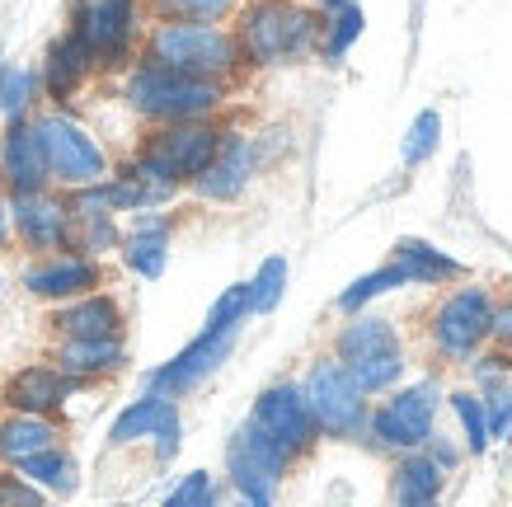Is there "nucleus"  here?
Segmentation results:
<instances>
[{"label": "nucleus", "mask_w": 512, "mask_h": 507, "mask_svg": "<svg viewBox=\"0 0 512 507\" xmlns=\"http://www.w3.org/2000/svg\"><path fill=\"white\" fill-rule=\"evenodd\" d=\"M442 484H447V470H442L428 451H409V456H400L395 475H390V503L395 507H437Z\"/></svg>", "instance_id": "obj_19"}, {"label": "nucleus", "mask_w": 512, "mask_h": 507, "mask_svg": "<svg viewBox=\"0 0 512 507\" xmlns=\"http://www.w3.org/2000/svg\"><path fill=\"white\" fill-rule=\"evenodd\" d=\"M76 390H80L76 376H66V371H57V367H24L5 381V395H0V400L10 404L15 414L43 418V414H52V409H62Z\"/></svg>", "instance_id": "obj_18"}, {"label": "nucleus", "mask_w": 512, "mask_h": 507, "mask_svg": "<svg viewBox=\"0 0 512 507\" xmlns=\"http://www.w3.org/2000/svg\"><path fill=\"white\" fill-rule=\"evenodd\" d=\"M320 33L325 24L315 10H301L292 0H259L240 15L235 47L249 66H292L320 47Z\"/></svg>", "instance_id": "obj_1"}, {"label": "nucleus", "mask_w": 512, "mask_h": 507, "mask_svg": "<svg viewBox=\"0 0 512 507\" xmlns=\"http://www.w3.org/2000/svg\"><path fill=\"white\" fill-rule=\"evenodd\" d=\"M231 507H259V503H249V498H235V503Z\"/></svg>", "instance_id": "obj_43"}, {"label": "nucleus", "mask_w": 512, "mask_h": 507, "mask_svg": "<svg viewBox=\"0 0 512 507\" xmlns=\"http://www.w3.org/2000/svg\"><path fill=\"white\" fill-rule=\"evenodd\" d=\"M301 395H306V409L315 418V432H325V437H362L367 432V395L348 381V371L325 357V362H315L306 385H301Z\"/></svg>", "instance_id": "obj_9"}, {"label": "nucleus", "mask_w": 512, "mask_h": 507, "mask_svg": "<svg viewBox=\"0 0 512 507\" xmlns=\"http://www.w3.org/2000/svg\"><path fill=\"white\" fill-rule=\"evenodd\" d=\"M390 263L404 273V287H442V282H461L466 277V263L442 254L428 240H400Z\"/></svg>", "instance_id": "obj_20"}, {"label": "nucleus", "mask_w": 512, "mask_h": 507, "mask_svg": "<svg viewBox=\"0 0 512 507\" xmlns=\"http://www.w3.org/2000/svg\"><path fill=\"white\" fill-rule=\"evenodd\" d=\"M52 324L66 338H118L123 334V306L104 292H90V296H76L66 310H57Z\"/></svg>", "instance_id": "obj_22"}, {"label": "nucleus", "mask_w": 512, "mask_h": 507, "mask_svg": "<svg viewBox=\"0 0 512 507\" xmlns=\"http://www.w3.org/2000/svg\"><path fill=\"white\" fill-rule=\"evenodd\" d=\"M249 287V315H268V310H278L282 292H287V259L273 254V259L259 263V273L245 282Z\"/></svg>", "instance_id": "obj_29"}, {"label": "nucleus", "mask_w": 512, "mask_h": 507, "mask_svg": "<svg viewBox=\"0 0 512 507\" xmlns=\"http://www.w3.org/2000/svg\"><path fill=\"white\" fill-rule=\"evenodd\" d=\"M57 446V428L47 418H33V414H10L0 423V461L5 465H24L33 456H43Z\"/></svg>", "instance_id": "obj_24"}, {"label": "nucleus", "mask_w": 512, "mask_h": 507, "mask_svg": "<svg viewBox=\"0 0 512 507\" xmlns=\"http://www.w3.org/2000/svg\"><path fill=\"white\" fill-rule=\"evenodd\" d=\"M489 324H494V296H489V287L470 282V287H456V292H447L437 301L428 334H433L437 353L461 367V362H470L489 343Z\"/></svg>", "instance_id": "obj_6"}, {"label": "nucleus", "mask_w": 512, "mask_h": 507, "mask_svg": "<svg viewBox=\"0 0 512 507\" xmlns=\"http://www.w3.org/2000/svg\"><path fill=\"white\" fill-rule=\"evenodd\" d=\"M24 287L38 301H76V296H90L99 287V263L90 254H52L24 273Z\"/></svg>", "instance_id": "obj_16"}, {"label": "nucleus", "mask_w": 512, "mask_h": 507, "mask_svg": "<svg viewBox=\"0 0 512 507\" xmlns=\"http://www.w3.org/2000/svg\"><path fill=\"white\" fill-rule=\"evenodd\" d=\"M249 174H254V146H249V137L245 132H221L217 155H212L207 169L193 179V188L212 202H231L245 193Z\"/></svg>", "instance_id": "obj_17"}, {"label": "nucleus", "mask_w": 512, "mask_h": 507, "mask_svg": "<svg viewBox=\"0 0 512 507\" xmlns=\"http://www.w3.org/2000/svg\"><path fill=\"white\" fill-rule=\"evenodd\" d=\"M123 263L137 277H160L170 263V226L165 221H141L123 240Z\"/></svg>", "instance_id": "obj_26"}, {"label": "nucleus", "mask_w": 512, "mask_h": 507, "mask_svg": "<svg viewBox=\"0 0 512 507\" xmlns=\"http://www.w3.org/2000/svg\"><path fill=\"white\" fill-rule=\"evenodd\" d=\"M33 132L43 141L47 179H57V184H66V188L104 184L109 160H104L99 141H94L80 123H71L66 113H43V118H33Z\"/></svg>", "instance_id": "obj_7"}, {"label": "nucleus", "mask_w": 512, "mask_h": 507, "mask_svg": "<svg viewBox=\"0 0 512 507\" xmlns=\"http://www.w3.org/2000/svg\"><path fill=\"white\" fill-rule=\"evenodd\" d=\"M475 395H480L484 418H489V437H508L512 432V376L484 381Z\"/></svg>", "instance_id": "obj_32"}, {"label": "nucleus", "mask_w": 512, "mask_h": 507, "mask_svg": "<svg viewBox=\"0 0 512 507\" xmlns=\"http://www.w3.org/2000/svg\"><path fill=\"white\" fill-rule=\"evenodd\" d=\"M437 404H442V390L437 381H414L404 390H390V400H381L376 414H367V432L376 437V446L386 451H423L428 437H433V418H437Z\"/></svg>", "instance_id": "obj_8"}, {"label": "nucleus", "mask_w": 512, "mask_h": 507, "mask_svg": "<svg viewBox=\"0 0 512 507\" xmlns=\"http://www.w3.org/2000/svg\"><path fill=\"white\" fill-rule=\"evenodd\" d=\"M395 287H404V273L395 268V263H386V268H376V273L357 277L353 287H343V292H339V310H343V315H362V306H372L376 296L395 292Z\"/></svg>", "instance_id": "obj_30"}, {"label": "nucleus", "mask_w": 512, "mask_h": 507, "mask_svg": "<svg viewBox=\"0 0 512 507\" xmlns=\"http://www.w3.org/2000/svg\"><path fill=\"white\" fill-rule=\"evenodd\" d=\"M249 423L264 432L268 442L278 446V451H287V456H306L315 446V418L311 409H306V395H301V385H268L264 395L254 400V414H249Z\"/></svg>", "instance_id": "obj_12"}, {"label": "nucleus", "mask_w": 512, "mask_h": 507, "mask_svg": "<svg viewBox=\"0 0 512 507\" xmlns=\"http://www.w3.org/2000/svg\"><path fill=\"white\" fill-rule=\"evenodd\" d=\"M315 10H343V5H353V0H311Z\"/></svg>", "instance_id": "obj_42"}, {"label": "nucleus", "mask_w": 512, "mask_h": 507, "mask_svg": "<svg viewBox=\"0 0 512 507\" xmlns=\"http://www.w3.org/2000/svg\"><path fill=\"white\" fill-rule=\"evenodd\" d=\"M470 376L475 381H498V376H512V353H489V357H475L470 362Z\"/></svg>", "instance_id": "obj_39"}, {"label": "nucleus", "mask_w": 512, "mask_h": 507, "mask_svg": "<svg viewBox=\"0 0 512 507\" xmlns=\"http://www.w3.org/2000/svg\"><path fill=\"white\" fill-rule=\"evenodd\" d=\"M160 507H217V484H212L207 470H193V475H184L174 484L170 498Z\"/></svg>", "instance_id": "obj_37"}, {"label": "nucleus", "mask_w": 512, "mask_h": 507, "mask_svg": "<svg viewBox=\"0 0 512 507\" xmlns=\"http://www.w3.org/2000/svg\"><path fill=\"white\" fill-rule=\"evenodd\" d=\"M71 33L94 66H118L137 38V0H71Z\"/></svg>", "instance_id": "obj_11"}, {"label": "nucleus", "mask_w": 512, "mask_h": 507, "mask_svg": "<svg viewBox=\"0 0 512 507\" xmlns=\"http://www.w3.org/2000/svg\"><path fill=\"white\" fill-rule=\"evenodd\" d=\"M235 338H240V329H202L184 353H174L165 367H156L146 376V390H151V395H165V400L188 395L193 385H202L226 357H231Z\"/></svg>", "instance_id": "obj_13"}, {"label": "nucleus", "mask_w": 512, "mask_h": 507, "mask_svg": "<svg viewBox=\"0 0 512 507\" xmlns=\"http://www.w3.org/2000/svg\"><path fill=\"white\" fill-rule=\"evenodd\" d=\"M156 10L179 24H221L235 10V0H156Z\"/></svg>", "instance_id": "obj_34"}, {"label": "nucleus", "mask_w": 512, "mask_h": 507, "mask_svg": "<svg viewBox=\"0 0 512 507\" xmlns=\"http://www.w3.org/2000/svg\"><path fill=\"white\" fill-rule=\"evenodd\" d=\"M90 71H94V62H90V52L80 47V38L76 33H62L57 43L47 47V57H43V90H47V99L66 104V99L85 85Z\"/></svg>", "instance_id": "obj_23"}, {"label": "nucleus", "mask_w": 512, "mask_h": 507, "mask_svg": "<svg viewBox=\"0 0 512 507\" xmlns=\"http://www.w3.org/2000/svg\"><path fill=\"white\" fill-rule=\"evenodd\" d=\"M245 315H249V287L235 282V287H226V292L217 296V306L207 310V324H202V329H240Z\"/></svg>", "instance_id": "obj_36"}, {"label": "nucleus", "mask_w": 512, "mask_h": 507, "mask_svg": "<svg viewBox=\"0 0 512 507\" xmlns=\"http://www.w3.org/2000/svg\"><path fill=\"white\" fill-rule=\"evenodd\" d=\"M362 24H367V15H362L357 5L334 10V19H329V29H325V57H329V62H339L343 52L362 38Z\"/></svg>", "instance_id": "obj_35"}, {"label": "nucleus", "mask_w": 512, "mask_h": 507, "mask_svg": "<svg viewBox=\"0 0 512 507\" xmlns=\"http://www.w3.org/2000/svg\"><path fill=\"white\" fill-rule=\"evenodd\" d=\"M217 141L221 132L212 123H160L151 137L141 141L137 169L165 188L193 184L207 169V160L217 155Z\"/></svg>", "instance_id": "obj_5"}, {"label": "nucleus", "mask_w": 512, "mask_h": 507, "mask_svg": "<svg viewBox=\"0 0 512 507\" xmlns=\"http://www.w3.org/2000/svg\"><path fill=\"white\" fill-rule=\"evenodd\" d=\"M123 362V338H62V348H57V371L76 376L80 385L94 376H109V371H123Z\"/></svg>", "instance_id": "obj_21"}, {"label": "nucleus", "mask_w": 512, "mask_h": 507, "mask_svg": "<svg viewBox=\"0 0 512 507\" xmlns=\"http://www.w3.org/2000/svg\"><path fill=\"white\" fill-rule=\"evenodd\" d=\"M226 90L217 80H193V76H174L160 66L141 62L127 80V104L137 108L141 118H156V123H207L221 108Z\"/></svg>", "instance_id": "obj_4"}, {"label": "nucleus", "mask_w": 512, "mask_h": 507, "mask_svg": "<svg viewBox=\"0 0 512 507\" xmlns=\"http://www.w3.org/2000/svg\"><path fill=\"white\" fill-rule=\"evenodd\" d=\"M10 240V216H5V198H0V245Z\"/></svg>", "instance_id": "obj_41"}, {"label": "nucleus", "mask_w": 512, "mask_h": 507, "mask_svg": "<svg viewBox=\"0 0 512 507\" xmlns=\"http://www.w3.org/2000/svg\"><path fill=\"white\" fill-rule=\"evenodd\" d=\"M437 141H442V113L437 108H423L419 118L409 123V132H404V146H400V160L409 169L423 165V160H433Z\"/></svg>", "instance_id": "obj_31"}, {"label": "nucleus", "mask_w": 512, "mask_h": 507, "mask_svg": "<svg viewBox=\"0 0 512 507\" xmlns=\"http://www.w3.org/2000/svg\"><path fill=\"white\" fill-rule=\"evenodd\" d=\"M451 414H456V423H461V442H466L470 456H484L489 451V418H484V404L475 390H451Z\"/></svg>", "instance_id": "obj_28"}, {"label": "nucleus", "mask_w": 512, "mask_h": 507, "mask_svg": "<svg viewBox=\"0 0 512 507\" xmlns=\"http://www.w3.org/2000/svg\"><path fill=\"white\" fill-rule=\"evenodd\" d=\"M10 231L33 254H57V249H71V212L66 202L47 198V193L10 198Z\"/></svg>", "instance_id": "obj_14"}, {"label": "nucleus", "mask_w": 512, "mask_h": 507, "mask_svg": "<svg viewBox=\"0 0 512 507\" xmlns=\"http://www.w3.org/2000/svg\"><path fill=\"white\" fill-rule=\"evenodd\" d=\"M0 179L10 188V198H33L47 193V160H43V141L33 132V118L5 127L0 137Z\"/></svg>", "instance_id": "obj_15"}, {"label": "nucleus", "mask_w": 512, "mask_h": 507, "mask_svg": "<svg viewBox=\"0 0 512 507\" xmlns=\"http://www.w3.org/2000/svg\"><path fill=\"white\" fill-rule=\"evenodd\" d=\"M287 465H292V456L278 451L254 423H240L226 442V475H231L235 493L259 507H273V493H278Z\"/></svg>", "instance_id": "obj_10"}, {"label": "nucleus", "mask_w": 512, "mask_h": 507, "mask_svg": "<svg viewBox=\"0 0 512 507\" xmlns=\"http://www.w3.org/2000/svg\"><path fill=\"white\" fill-rule=\"evenodd\" d=\"M0 507H47V498L24 475H5L0 470Z\"/></svg>", "instance_id": "obj_38"}, {"label": "nucleus", "mask_w": 512, "mask_h": 507, "mask_svg": "<svg viewBox=\"0 0 512 507\" xmlns=\"http://www.w3.org/2000/svg\"><path fill=\"white\" fill-rule=\"evenodd\" d=\"M19 475L29 479V484H38V489L47 493H76L80 489V465L71 451H62V446H52V451H43V456H33V461L19 465Z\"/></svg>", "instance_id": "obj_27"}, {"label": "nucleus", "mask_w": 512, "mask_h": 507, "mask_svg": "<svg viewBox=\"0 0 512 507\" xmlns=\"http://www.w3.org/2000/svg\"><path fill=\"white\" fill-rule=\"evenodd\" d=\"M334 362L348 371V381L362 395H381L395 390V381L404 376V348L400 329L386 315H353L334 338Z\"/></svg>", "instance_id": "obj_3"}, {"label": "nucleus", "mask_w": 512, "mask_h": 507, "mask_svg": "<svg viewBox=\"0 0 512 507\" xmlns=\"http://www.w3.org/2000/svg\"><path fill=\"white\" fill-rule=\"evenodd\" d=\"M29 104H33V76L19 71V66H5L0 71V118L19 123V118H29Z\"/></svg>", "instance_id": "obj_33"}, {"label": "nucleus", "mask_w": 512, "mask_h": 507, "mask_svg": "<svg viewBox=\"0 0 512 507\" xmlns=\"http://www.w3.org/2000/svg\"><path fill=\"white\" fill-rule=\"evenodd\" d=\"M179 418V409H174V400H165V395H141V400H132L123 409V414L113 418V428H109V442L113 446H132L141 442V437H156L165 423H174Z\"/></svg>", "instance_id": "obj_25"}, {"label": "nucleus", "mask_w": 512, "mask_h": 507, "mask_svg": "<svg viewBox=\"0 0 512 507\" xmlns=\"http://www.w3.org/2000/svg\"><path fill=\"white\" fill-rule=\"evenodd\" d=\"M489 338H498V348L512 353V301L494 306V324H489Z\"/></svg>", "instance_id": "obj_40"}, {"label": "nucleus", "mask_w": 512, "mask_h": 507, "mask_svg": "<svg viewBox=\"0 0 512 507\" xmlns=\"http://www.w3.org/2000/svg\"><path fill=\"white\" fill-rule=\"evenodd\" d=\"M146 66H160V71L193 76V80H217L221 85L240 66V47H235V33H226L221 24L165 19L146 38Z\"/></svg>", "instance_id": "obj_2"}]
</instances>
